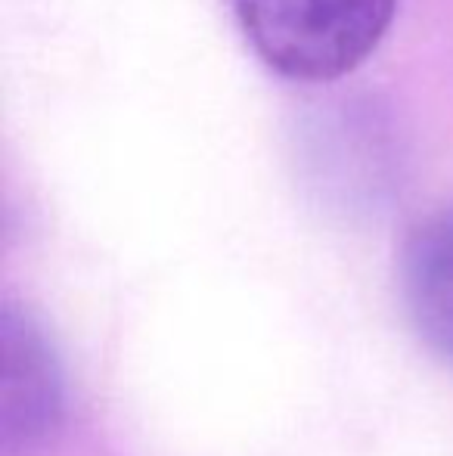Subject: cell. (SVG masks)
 <instances>
[{"label":"cell","mask_w":453,"mask_h":456,"mask_svg":"<svg viewBox=\"0 0 453 456\" xmlns=\"http://www.w3.org/2000/svg\"><path fill=\"white\" fill-rule=\"evenodd\" d=\"M398 0H233L252 50L286 78L333 81L382 41Z\"/></svg>","instance_id":"obj_1"},{"label":"cell","mask_w":453,"mask_h":456,"mask_svg":"<svg viewBox=\"0 0 453 456\" xmlns=\"http://www.w3.org/2000/svg\"><path fill=\"white\" fill-rule=\"evenodd\" d=\"M4 348V401L0 432L10 456L31 453L56 432L62 416V376L47 336L31 314L4 307L0 317Z\"/></svg>","instance_id":"obj_2"},{"label":"cell","mask_w":453,"mask_h":456,"mask_svg":"<svg viewBox=\"0 0 453 456\" xmlns=\"http://www.w3.org/2000/svg\"><path fill=\"white\" fill-rule=\"evenodd\" d=\"M400 289L425 345L453 361V208L432 215L410 233L400 258Z\"/></svg>","instance_id":"obj_3"}]
</instances>
